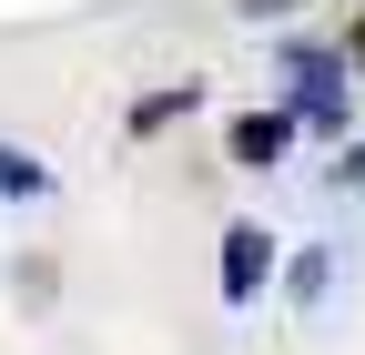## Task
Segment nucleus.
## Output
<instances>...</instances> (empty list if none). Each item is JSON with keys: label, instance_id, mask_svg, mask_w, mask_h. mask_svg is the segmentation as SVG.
Instances as JSON below:
<instances>
[{"label": "nucleus", "instance_id": "nucleus-3", "mask_svg": "<svg viewBox=\"0 0 365 355\" xmlns=\"http://www.w3.org/2000/svg\"><path fill=\"white\" fill-rule=\"evenodd\" d=\"M294 132H304V122H294L284 102H274V112H244V122H234V163H254V173H274V163L294 153Z\"/></svg>", "mask_w": 365, "mask_h": 355}, {"label": "nucleus", "instance_id": "nucleus-2", "mask_svg": "<svg viewBox=\"0 0 365 355\" xmlns=\"http://www.w3.org/2000/svg\"><path fill=\"white\" fill-rule=\"evenodd\" d=\"M274 284V234L264 224H223V304H254Z\"/></svg>", "mask_w": 365, "mask_h": 355}, {"label": "nucleus", "instance_id": "nucleus-4", "mask_svg": "<svg viewBox=\"0 0 365 355\" xmlns=\"http://www.w3.org/2000/svg\"><path fill=\"white\" fill-rule=\"evenodd\" d=\"M0 203H51V163L21 153V143H0Z\"/></svg>", "mask_w": 365, "mask_h": 355}, {"label": "nucleus", "instance_id": "nucleus-7", "mask_svg": "<svg viewBox=\"0 0 365 355\" xmlns=\"http://www.w3.org/2000/svg\"><path fill=\"white\" fill-rule=\"evenodd\" d=\"M345 183H365V143H345V153H335V193H345Z\"/></svg>", "mask_w": 365, "mask_h": 355}, {"label": "nucleus", "instance_id": "nucleus-6", "mask_svg": "<svg viewBox=\"0 0 365 355\" xmlns=\"http://www.w3.org/2000/svg\"><path fill=\"white\" fill-rule=\"evenodd\" d=\"M325 284H335V254H325V244H304V254H294V274H284V294H294V304H325Z\"/></svg>", "mask_w": 365, "mask_h": 355}, {"label": "nucleus", "instance_id": "nucleus-1", "mask_svg": "<svg viewBox=\"0 0 365 355\" xmlns=\"http://www.w3.org/2000/svg\"><path fill=\"white\" fill-rule=\"evenodd\" d=\"M274 71H284V112H294L304 132H345V122H355V71H345L335 41H284Z\"/></svg>", "mask_w": 365, "mask_h": 355}, {"label": "nucleus", "instance_id": "nucleus-8", "mask_svg": "<svg viewBox=\"0 0 365 355\" xmlns=\"http://www.w3.org/2000/svg\"><path fill=\"white\" fill-rule=\"evenodd\" d=\"M345 51H355V61H365V11H355V31H345Z\"/></svg>", "mask_w": 365, "mask_h": 355}, {"label": "nucleus", "instance_id": "nucleus-5", "mask_svg": "<svg viewBox=\"0 0 365 355\" xmlns=\"http://www.w3.org/2000/svg\"><path fill=\"white\" fill-rule=\"evenodd\" d=\"M193 102H203L193 81H182V92H143V102H132V122H122V132H132V143H153V132H173L182 112H193Z\"/></svg>", "mask_w": 365, "mask_h": 355}]
</instances>
